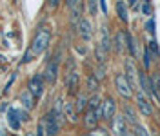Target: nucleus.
<instances>
[{
  "label": "nucleus",
  "mask_w": 160,
  "mask_h": 136,
  "mask_svg": "<svg viewBox=\"0 0 160 136\" xmlns=\"http://www.w3.org/2000/svg\"><path fill=\"white\" fill-rule=\"evenodd\" d=\"M49 42H51V29L49 27H38L33 40H31L29 51L24 55V62H29L33 56H40L46 49L49 47Z\"/></svg>",
  "instance_id": "f257e3e1"
},
{
  "label": "nucleus",
  "mask_w": 160,
  "mask_h": 136,
  "mask_svg": "<svg viewBox=\"0 0 160 136\" xmlns=\"http://www.w3.org/2000/svg\"><path fill=\"white\" fill-rule=\"evenodd\" d=\"M113 82H115V89H117V93H118V96H122L124 100H128L129 102L133 95H135V89L131 87V84L128 82V78L124 73H117L115 78H113Z\"/></svg>",
  "instance_id": "f03ea898"
},
{
  "label": "nucleus",
  "mask_w": 160,
  "mask_h": 136,
  "mask_svg": "<svg viewBox=\"0 0 160 136\" xmlns=\"http://www.w3.org/2000/svg\"><path fill=\"white\" fill-rule=\"evenodd\" d=\"M117 116V102L113 96H106L102 98V104H100V122H113V118Z\"/></svg>",
  "instance_id": "7ed1b4c3"
},
{
  "label": "nucleus",
  "mask_w": 160,
  "mask_h": 136,
  "mask_svg": "<svg viewBox=\"0 0 160 136\" xmlns=\"http://www.w3.org/2000/svg\"><path fill=\"white\" fill-rule=\"evenodd\" d=\"M44 85H46L44 76H42L40 73H37V75H33V76L29 78V82H28V91L31 93V96L35 98V100H38V98H42V95H44Z\"/></svg>",
  "instance_id": "20e7f679"
},
{
  "label": "nucleus",
  "mask_w": 160,
  "mask_h": 136,
  "mask_svg": "<svg viewBox=\"0 0 160 136\" xmlns=\"http://www.w3.org/2000/svg\"><path fill=\"white\" fill-rule=\"evenodd\" d=\"M42 125H44V131H46V134H48V136H57V134L60 133L62 122H60L57 116H55V113H53V111H49V113L44 116Z\"/></svg>",
  "instance_id": "39448f33"
},
{
  "label": "nucleus",
  "mask_w": 160,
  "mask_h": 136,
  "mask_svg": "<svg viewBox=\"0 0 160 136\" xmlns=\"http://www.w3.org/2000/svg\"><path fill=\"white\" fill-rule=\"evenodd\" d=\"M58 71H60V60H58V55H57V56H53V58L48 62L46 71L42 73V76H44V80H46L48 84H55L57 78H58Z\"/></svg>",
  "instance_id": "423d86ee"
},
{
  "label": "nucleus",
  "mask_w": 160,
  "mask_h": 136,
  "mask_svg": "<svg viewBox=\"0 0 160 136\" xmlns=\"http://www.w3.org/2000/svg\"><path fill=\"white\" fill-rule=\"evenodd\" d=\"M124 75L128 78V82L131 84V87L137 91V78H138V69L135 66V60L128 56V58L124 60Z\"/></svg>",
  "instance_id": "0eeeda50"
},
{
  "label": "nucleus",
  "mask_w": 160,
  "mask_h": 136,
  "mask_svg": "<svg viewBox=\"0 0 160 136\" xmlns=\"http://www.w3.org/2000/svg\"><path fill=\"white\" fill-rule=\"evenodd\" d=\"M135 102H137V109L144 116H151L153 114V104H151V98H148L142 91L135 93Z\"/></svg>",
  "instance_id": "6e6552de"
},
{
  "label": "nucleus",
  "mask_w": 160,
  "mask_h": 136,
  "mask_svg": "<svg viewBox=\"0 0 160 136\" xmlns=\"http://www.w3.org/2000/svg\"><path fill=\"white\" fill-rule=\"evenodd\" d=\"M113 49L117 55H124V51H128V31L118 29L113 36Z\"/></svg>",
  "instance_id": "1a4fd4ad"
},
{
  "label": "nucleus",
  "mask_w": 160,
  "mask_h": 136,
  "mask_svg": "<svg viewBox=\"0 0 160 136\" xmlns=\"http://www.w3.org/2000/svg\"><path fill=\"white\" fill-rule=\"evenodd\" d=\"M111 131H113L115 136H126L131 131V127H129V124L124 120L122 114H117V116L113 118V122H111Z\"/></svg>",
  "instance_id": "9d476101"
},
{
  "label": "nucleus",
  "mask_w": 160,
  "mask_h": 136,
  "mask_svg": "<svg viewBox=\"0 0 160 136\" xmlns=\"http://www.w3.org/2000/svg\"><path fill=\"white\" fill-rule=\"evenodd\" d=\"M77 31H78V36L84 42H89L91 36H93V26H91L89 18H84L82 17V20L77 24Z\"/></svg>",
  "instance_id": "9b49d317"
},
{
  "label": "nucleus",
  "mask_w": 160,
  "mask_h": 136,
  "mask_svg": "<svg viewBox=\"0 0 160 136\" xmlns=\"http://www.w3.org/2000/svg\"><path fill=\"white\" fill-rule=\"evenodd\" d=\"M78 85H80V76L77 71L66 73V89L69 95H78Z\"/></svg>",
  "instance_id": "f8f14e48"
},
{
  "label": "nucleus",
  "mask_w": 160,
  "mask_h": 136,
  "mask_svg": "<svg viewBox=\"0 0 160 136\" xmlns=\"http://www.w3.org/2000/svg\"><path fill=\"white\" fill-rule=\"evenodd\" d=\"M98 46L104 49L108 55H109L111 49H113V38H111V35H109V27H108L106 24L100 27V42H98Z\"/></svg>",
  "instance_id": "ddd939ff"
},
{
  "label": "nucleus",
  "mask_w": 160,
  "mask_h": 136,
  "mask_svg": "<svg viewBox=\"0 0 160 136\" xmlns=\"http://www.w3.org/2000/svg\"><path fill=\"white\" fill-rule=\"evenodd\" d=\"M82 122H84V127L86 129H89V131H93L95 127H98V114H97V111L95 109H86L84 111V118H82Z\"/></svg>",
  "instance_id": "4468645a"
},
{
  "label": "nucleus",
  "mask_w": 160,
  "mask_h": 136,
  "mask_svg": "<svg viewBox=\"0 0 160 136\" xmlns=\"http://www.w3.org/2000/svg\"><path fill=\"white\" fill-rule=\"evenodd\" d=\"M120 114H122V116H124V120H126V122L129 124V127H133L135 124H138V118H137V111L133 109V105H131V104H126Z\"/></svg>",
  "instance_id": "2eb2a0df"
},
{
  "label": "nucleus",
  "mask_w": 160,
  "mask_h": 136,
  "mask_svg": "<svg viewBox=\"0 0 160 136\" xmlns=\"http://www.w3.org/2000/svg\"><path fill=\"white\" fill-rule=\"evenodd\" d=\"M88 102H89V96H88L86 93H80V91H78V95H77L75 102H73V104H75V111L78 113V116L86 111V109H88Z\"/></svg>",
  "instance_id": "dca6fc26"
},
{
  "label": "nucleus",
  "mask_w": 160,
  "mask_h": 136,
  "mask_svg": "<svg viewBox=\"0 0 160 136\" xmlns=\"http://www.w3.org/2000/svg\"><path fill=\"white\" fill-rule=\"evenodd\" d=\"M149 78H151V91H153V96L157 98V102L160 104V71L151 73Z\"/></svg>",
  "instance_id": "f3484780"
},
{
  "label": "nucleus",
  "mask_w": 160,
  "mask_h": 136,
  "mask_svg": "<svg viewBox=\"0 0 160 136\" xmlns=\"http://www.w3.org/2000/svg\"><path fill=\"white\" fill-rule=\"evenodd\" d=\"M64 118L69 122H77L78 120V113L75 111V104L73 102H64Z\"/></svg>",
  "instance_id": "a211bd4d"
},
{
  "label": "nucleus",
  "mask_w": 160,
  "mask_h": 136,
  "mask_svg": "<svg viewBox=\"0 0 160 136\" xmlns=\"http://www.w3.org/2000/svg\"><path fill=\"white\" fill-rule=\"evenodd\" d=\"M20 104H22V107H24L26 111H31V109L35 107V98L31 96V93L28 89L20 93Z\"/></svg>",
  "instance_id": "6ab92c4d"
},
{
  "label": "nucleus",
  "mask_w": 160,
  "mask_h": 136,
  "mask_svg": "<svg viewBox=\"0 0 160 136\" xmlns=\"http://www.w3.org/2000/svg\"><path fill=\"white\" fill-rule=\"evenodd\" d=\"M128 53H129V56L133 60L138 58V46H137V38H135L131 33H128Z\"/></svg>",
  "instance_id": "aec40b11"
},
{
  "label": "nucleus",
  "mask_w": 160,
  "mask_h": 136,
  "mask_svg": "<svg viewBox=\"0 0 160 136\" xmlns=\"http://www.w3.org/2000/svg\"><path fill=\"white\" fill-rule=\"evenodd\" d=\"M86 87H88V93H91V95H97L100 89V80L93 73H91L89 76H88V80H86Z\"/></svg>",
  "instance_id": "412c9836"
},
{
  "label": "nucleus",
  "mask_w": 160,
  "mask_h": 136,
  "mask_svg": "<svg viewBox=\"0 0 160 136\" xmlns=\"http://www.w3.org/2000/svg\"><path fill=\"white\" fill-rule=\"evenodd\" d=\"M117 15H118V18L122 24H128L129 22V13H128V4H124V2H117Z\"/></svg>",
  "instance_id": "4be33fe9"
},
{
  "label": "nucleus",
  "mask_w": 160,
  "mask_h": 136,
  "mask_svg": "<svg viewBox=\"0 0 160 136\" xmlns=\"http://www.w3.org/2000/svg\"><path fill=\"white\" fill-rule=\"evenodd\" d=\"M151 66H153V55H151V51L148 46H144V51H142V67H144V71L148 73L151 69Z\"/></svg>",
  "instance_id": "5701e85b"
},
{
  "label": "nucleus",
  "mask_w": 160,
  "mask_h": 136,
  "mask_svg": "<svg viewBox=\"0 0 160 136\" xmlns=\"http://www.w3.org/2000/svg\"><path fill=\"white\" fill-rule=\"evenodd\" d=\"M8 122H9L11 129L18 131V129H20V118H18V111H15V109H9V113H8Z\"/></svg>",
  "instance_id": "b1692460"
},
{
  "label": "nucleus",
  "mask_w": 160,
  "mask_h": 136,
  "mask_svg": "<svg viewBox=\"0 0 160 136\" xmlns=\"http://www.w3.org/2000/svg\"><path fill=\"white\" fill-rule=\"evenodd\" d=\"M95 58H97V64H98V66H104L106 60H108V53L100 47L98 44H97V47H95Z\"/></svg>",
  "instance_id": "393cba45"
},
{
  "label": "nucleus",
  "mask_w": 160,
  "mask_h": 136,
  "mask_svg": "<svg viewBox=\"0 0 160 136\" xmlns=\"http://www.w3.org/2000/svg\"><path fill=\"white\" fill-rule=\"evenodd\" d=\"M131 129H133L135 136H151V133H149V131H148L144 125H142V124H135Z\"/></svg>",
  "instance_id": "a878e982"
},
{
  "label": "nucleus",
  "mask_w": 160,
  "mask_h": 136,
  "mask_svg": "<svg viewBox=\"0 0 160 136\" xmlns=\"http://www.w3.org/2000/svg\"><path fill=\"white\" fill-rule=\"evenodd\" d=\"M89 136H111V134L106 127H95L93 131H89Z\"/></svg>",
  "instance_id": "bb28decb"
},
{
  "label": "nucleus",
  "mask_w": 160,
  "mask_h": 136,
  "mask_svg": "<svg viewBox=\"0 0 160 136\" xmlns=\"http://www.w3.org/2000/svg\"><path fill=\"white\" fill-rule=\"evenodd\" d=\"M148 47H149L151 55H155V56L158 58V56H160V51H158V44H157V40H155V38H151L149 42H148Z\"/></svg>",
  "instance_id": "cd10ccee"
},
{
  "label": "nucleus",
  "mask_w": 160,
  "mask_h": 136,
  "mask_svg": "<svg viewBox=\"0 0 160 136\" xmlns=\"http://www.w3.org/2000/svg\"><path fill=\"white\" fill-rule=\"evenodd\" d=\"M93 75H95V76L98 78V80L106 78V66H98V67H97V71H95Z\"/></svg>",
  "instance_id": "c85d7f7f"
},
{
  "label": "nucleus",
  "mask_w": 160,
  "mask_h": 136,
  "mask_svg": "<svg viewBox=\"0 0 160 136\" xmlns=\"http://www.w3.org/2000/svg\"><path fill=\"white\" fill-rule=\"evenodd\" d=\"M146 29L149 31V35H151V36H155V18H153V17H151L149 22L146 24Z\"/></svg>",
  "instance_id": "c756f323"
},
{
  "label": "nucleus",
  "mask_w": 160,
  "mask_h": 136,
  "mask_svg": "<svg viewBox=\"0 0 160 136\" xmlns=\"http://www.w3.org/2000/svg\"><path fill=\"white\" fill-rule=\"evenodd\" d=\"M142 11H144L146 15H151V4H148V2H144V4H142Z\"/></svg>",
  "instance_id": "7c9ffc66"
},
{
  "label": "nucleus",
  "mask_w": 160,
  "mask_h": 136,
  "mask_svg": "<svg viewBox=\"0 0 160 136\" xmlns=\"http://www.w3.org/2000/svg\"><path fill=\"white\" fill-rule=\"evenodd\" d=\"M88 9L91 11V15H97V2H89V6H88Z\"/></svg>",
  "instance_id": "2f4dec72"
},
{
  "label": "nucleus",
  "mask_w": 160,
  "mask_h": 136,
  "mask_svg": "<svg viewBox=\"0 0 160 136\" xmlns=\"http://www.w3.org/2000/svg\"><path fill=\"white\" fill-rule=\"evenodd\" d=\"M100 7H102V11H104V13L108 11V6H106V2H100Z\"/></svg>",
  "instance_id": "473e14b6"
},
{
  "label": "nucleus",
  "mask_w": 160,
  "mask_h": 136,
  "mask_svg": "<svg viewBox=\"0 0 160 136\" xmlns=\"http://www.w3.org/2000/svg\"><path fill=\"white\" fill-rule=\"evenodd\" d=\"M0 136H6V134H4V131H2V129H0Z\"/></svg>",
  "instance_id": "72a5a7b5"
},
{
  "label": "nucleus",
  "mask_w": 160,
  "mask_h": 136,
  "mask_svg": "<svg viewBox=\"0 0 160 136\" xmlns=\"http://www.w3.org/2000/svg\"><path fill=\"white\" fill-rule=\"evenodd\" d=\"M82 136H89V133H86V134H82Z\"/></svg>",
  "instance_id": "f704fd0d"
},
{
  "label": "nucleus",
  "mask_w": 160,
  "mask_h": 136,
  "mask_svg": "<svg viewBox=\"0 0 160 136\" xmlns=\"http://www.w3.org/2000/svg\"><path fill=\"white\" fill-rule=\"evenodd\" d=\"M28 136H33V134H31V133H29V134H28Z\"/></svg>",
  "instance_id": "c9c22d12"
}]
</instances>
